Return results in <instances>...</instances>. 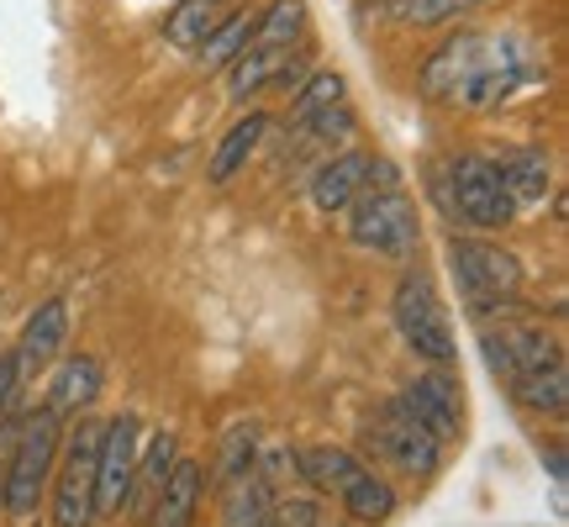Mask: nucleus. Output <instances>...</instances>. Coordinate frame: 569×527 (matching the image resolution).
I'll return each instance as SVG.
<instances>
[{
  "label": "nucleus",
  "mask_w": 569,
  "mask_h": 527,
  "mask_svg": "<svg viewBox=\"0 0 569 527\" xmlns=\"http://www.w3.org/2000/svg\"><path fill=\"white\" fill-rule=\"evenodd\" d=\"M59 444H63V417H53L48 406L17 411L11 454H6V480H0V511L17 527H32L42 517V496L53 486Z\"/></svg>",
  "instance_id": "obj_1"
},
{
  "label": "nucleus",
  "mask_w": 569,
  "mask_h": 527,
  "mask_svg": "<svg viewBox=\"0 0 569 527\" xmlns=\"http://www.w3.org/2000/svg\"><path fill=\"white\" fill-rule=\"evenodd\" d=\"M390 317H396V332L407 338V348L417 359H427L432 369H448L459 359V344H453V322H448V306L438 296V280L427 269H407L396 296H390Z\"/></svg>",
  "instance_id": "obj_2"
},
{
  "label": "nucleus",
  "mask_w": 569,
  "mask_h": 527,
  "mask_svg": "<svg viewBox=\"0 0 569 527\" xmlns=\"http://www.w3.org/2000/svg\"><path fill=\"white\" fill-rule=\"evenodd\" d=\"M448 259H453V275L465 285L469 311L486 322L490 311H511L517 296H522V259L501 243H486V238H453L448 243Z\"/></svg>",
  "instance_id": "obj_3"
},
{
  "label": "nucleus",
  "mask_w": 569,
  "mask_h": 527,
  "mask_svg": "<svg viewBox=\"0 0 569 527\" xmlns=\"http://www.w3.org/2000/svg\"><path fill=\"white\" fill-rule=\"evenodd\" d=\"M343 217H348L343 222L348 243L369 248V253H396V259H407L411 248L422 243V222H417V206H411L407 190H380V185H365Z\"/></svg>",
  "instance_id": "obj_4"
},
{
  "label": "nucleus",
  "mask_w": 569,
  "mask_h": 527,
  "mask_svg": "<svg viewBox=\"0 0 569 527\" xmlns=\"http://www.w3.org/2000/svg\"><path fill=\"white\" fill-rule=\"evenodd\" d=\"M96 459H101V422H74L59 444L53 465V523L59 527H96Z\"/></svg>",
  "instance_id": "obj_5"
},
{
  "label": "nucleus",
  "mask_w": 569,
  "mask_h": 527,
  "mask_svg": "<svg viewBox=\"0 0 569 527\" xmlns=\"http://www.w3.org/2000/svg\"><path fill=\"white\" fill-rule=\"evenodd\" d=\"M443 201H448V211H453V222L475 227V232H501V227L517 222L507 190H501L496 163L480 159V153H465V159L448 163Z\"/></svg>",
  "instance_id": "obj_6"
},
{
  "label": "nucleus",
  "mask_w": 569,
  "mask_h": 527,
  "mask_svg": "<svg viewBox=\"0 0 569 527\" xmlns=\"http://www.w3.org/2000/svg\"><path fill=\"white\" fill-rule=\"evenodd\" d=\"M365 444L375 448L390 469L411 475V480H427V475H438V465H443V444H438L401 401H386L375 417H369Z\"/></svg>",
  "instance_id": "obj_7"
},
{
  "label": "nucleus",
  "mask_w": 569,
  "mask_h": 527,
  "mask_svg": "<svg viewBox=\"0 0 569 527\" xmlns=\"http://www.w3.org/2000/svg\"><path fill=\"white\" fill-rule=\"evenodd\" d=\"M142 422L132 411H117L101 422V459H96V517H117L132 490V469H138Z\"/></svg>",
  "instance_id": "obj_8"
},
{
  "label": "nucleus",
  "mask_w": 569,
  "mask_h": 527,
  "mask_svg": "<svg viewBox=\"0 0 569 527\" xmlns=\"http://www.w3.org/2000/svg\"><path fill=\"white\" fill-rule=\"evenodd\" d=\"M486 42L490 32H448L432 53L422 59V69H417V90H422V101H453L459 106V96L469 90V80H475V69H480V59H486Z\"/></svg>",
  "instance_id": "obj_9"
},
{
  "label": "nucleus",
  "mask_w": 569,
  "mask_h": 527,
  "mask_svg": "<svg viewBox=\"0 0 569 527\" xmlns=\"http://www.w3.org/2000/svg\"><path fill=\"white\" fill-rule=\"evenodd\" d=\"M396 401L407 406L411 417L438 438V444H459L465 438V396H459V380L448 375V369H427V375H417Z\"/></svg>",
  "instance_id": "obj_10"
},
{
  "label": "nucleus",
  "mask_w": 569,
  "mask_h": 527,
  "mask_svg": "<svg viewBox=\"0 0 569 527\" xmlns=\"http://www.w3.org/2000/svg\"><path fill=\"white\" fill-rule=\"evenodd\" d=\"M522 80H528V48H522L517 38H490L486 59H480V69H475L469 90L459 96V106H465V111H496L507 96H517V84Z\"/></svg>",
  "instance_id": "obj_11"
},
{
  "label": "nucleus",
  "mask_w": 569,
  "mask_h": 527,
  "mask_svg": "<svg viewBox=\"0 0 569 527\" xmlns=\"http://www.w3.org/2000/svg\"><path fill=\"white\" fill-rule=\"evenodd\" d=\"M63 344H69V301H42L32 317H27V327H21V338H17V380L21 390L38 380L42 369H53V359L63 354Z\"/></svg>",
  "instance_id": "obj_12"
},
{
  "label": "nucleus",
  "mask_w": 569,
  "mask_h": 527,
  "mask_svg": "<svg viewBox=\"0 0 569 527\" xmlns=\"http://www.w3.org/2000/svg\"><path fill=\"white\" fill-rule=\"evenodd\" d=\"M369 163H375V153H365V148H348V153H332L327 163H317L311 169V206L322 211V217H343L348 206H353V196L369 185Z\"/></svg>",
  "instance_id": "obj_13"
},
{
  "label": "nucleus",
  "mask_w": 569,
  "mask_h": 527,
  "mask_svg": "<svg viewBox=\"0 0 569 527\" xmlns=\"http://www.w3.org/2000/svg\"><path fill=\"white\" fill-rule=\"evenodd\" d=\"M264 84H301V53L296 48H253L248 42L238 59L227 63V90H232V101H248V96H259Z\"/></svg>",
  "instance_id": "obj_14"
},
{
  "label": "nucleus",
  "mask_w": 569,
  "mask_h": 527,
  "mask_svg": "<svg viewBox=\"0 0 569 527\" xmlns=\"http://www.w3.org/2000/svg\"><path fill=\"white\" fill-rule=\"evenodd\" d=\"M206 501V465L201 459H174L163 475V490L148 507V527H196Z\"/></svg>",
  "instance_id": "obj_15"
},
{
  "label": "nucleus",
  "mask_w": 569,
  "mask_h": 527,
  "mask_svg": "<svg viewBox=\"0 0 569 527\" xmlns=\"http://www.w3.org/2000/svg\"><path fill=\"white\" fill-rule=\"evenodd\" d=\"M106 369L96 354H59L53 359V380H48V411L53 417H80L84 406L101 396Z\"/></svg>",
  "instance_id": "obj_16"
},
{
  "label": "nucleus",
  "mask_w": 569,
  "mask_h": 527,
  "mask_svg": "<svg viewBox=\"0 0 569 527\" xmlns=\"http://www.w3.org/2000/svg\"><path fill=\"white\" fill-rule=\"evenodd\" d=\"M365 459L353 454V448H338V444H311L296 454V475H301L306 486L317 490V496H343L359 475H365Z\"/></svg>",
  "instance_id": "obj_17"
},
{
  "label": "nucleus",
  "mask_w": 569,
  "mask_h": 527,
  "mask_svg": "<svg viewBox=\"0 0 569 527\" xmlns=\"http://www.w3.org/2000/svg\"><path fill=\"white\" fill-rule=\"evenodd\" d=\"M174 459H180V438H174L169 427H159V432L138 448V469H132V490H127L122 511H138L142 523H148V507H153V496L163 490V475H169Z\"/></svg>",
  "instance_id": "obj_18"
},
{
  "label": "nucleus",
  "mask_w": 569,
  "mask_h": 527,
  "mask_svg": "<svg viewBox=\"0 0 569 527\" xmlns=\"http://www.w3.org/2000/svg\"><path fill=\"white\" fill-rule=\"evenodd\" d=\"M496 163V175H501V190H507L511 211H532V206L549 196V159L538 153V148H511L501 153Z\"/></svg>",
  "instance_id": "obj_19"
},
{
  "label": "nucleus",
  "mask_w": 569,
  "mask_h": 527,
  "mask_svg": "<svg viewBox=\"0 0 569 527\" xmlns=\"http://www.w3.org/2000/svg\"><path fill=\"white\" fill-rule=\"evenodd\" d=\"M264 138H269V117H264V111H248V117H238V122L222 132L217 153H211V163H206V180L227 185L238 169H248V159L259 153V142H264Z\"/></svg>",
  "instance_id": "obj_20"
},
{
  "label": "nucleus",
  "mask_w": 569,
  "mask_h": 527,
  "mask_svg": "<svg viewBox=\"0 0 569 527\" xmlns=\"http://www.w3.org/2000/svg\"><path fill=\"white\" fill-rule=\"evenodd\" d=\"M217 6L211 0H174L169 6V17H163V42L169 48H180V53H196L206 38H211V27H217Z\"/></svg>",
  "instance_id": "obj_21"
},
{
  "label": "nucleus",
  "mask_w": 569,
  "mask_h": 527,
  "mask_svg": "<svg viewBox=\"0 0 569 527\" xmlns=\"http://www.w3.org/2000/svg\"><path fill=\"white\" fill-rule=\"evenodd\" d=\"M507 390L522 406H532V411H549V417H559V411L569 406V375H565V365L528 369V375H517Z\"/></svg>",
  "instance_id": "obj_22"
},
{
  "label": "nucleus",
  "mask_w": 569,
  "mask_h": 527,
  "mask_svg": "<svg viewBox=\"0 0 569 527\" xmlns=\"http://www.w3.org/2000/svg\"><path fill=\"white\" fill-rule=\"evenodd\" d=\"M227 496V523L222 527H269V511H274V490L248 469L243 480H232L222 490Z\"/></svg>",
  "instance_id": "obj_23"
},
{
  "label": "nucleus",
  "mask_w": 569,
  "mask_h": 527,
  "mask_svg": "<svg viewBox=\"0 0 569 527\" xmlns=\"http://www.w3.org/2000/svg\"><path fill=\"white\" fill-rule=\"evenodd\" d=\"M306 32V0H269L253 21V48H296Z\"/></svg>",
  "instance_id": "obj_24"
},
{
  "label": "nucleus",
  "mask_w": 569,
  "mask_h": 527,
  "mask_svg": "<svg viewBox=\"0 0 569 527\" xmlns=\"http://www.w3.org/2000/svg\"><path fill=\"white\" fill-rule=\"evenodd\" d=\"M338 501H343V511L353 517V523H386L390 511H396V486H390L386 475L365 469V475H359V480H353Z\"/></svg>",
  "instance_id": "obj_25"
},
{
  "label": "nucleus",
  "mask_w": 569,
  "mask_h": 527,
  "mask_svg": "<svg viewBox=\"0 0 569 527\" xmlns=\"http://www.w3.org/2000/svg\"><path fill=\"white\" fill-rule=\"evenodd\" d=\"M253 11H238V17H222L217 27H211V38L196 48V59L206 63V69H227V63L243 53L248 42H253Z\"/></svg>",
  "instance_id": "obj_26"
},
{
  "label": "nucleus",
  "mask_w": 569,
  "mask_h": 527,
  "mask_svg": "<svg viewBox=\"0 0 569 527\" xmlns=\"http://www.w3.org/2000/svg\"><path fill=\"white\" fill-rule=\"evenodd\" d=\"M343 90H348L343 74H332V69L311 74V80L296 84V101H290V117H284V122H290V127H306L311 117H322V111H332V106H343L348 101Z\"/></svg>",
  "instance_id": "obj_27"
},
{
  "label": "nucleus",
  "mask_w": 569,
  "mask_h": 527,
  "mask_svg": "<svg viewBox=\"0 0 569 527\" xmlns=\"http://www.w3.org/2000/svg\"><path fill=\"white\" fill-rule=\"evenodd\" d=\"M253 459H259V432L248 422H238L232 432L222 438V459H217V486H232V480H243L248 469H253Z\"/></svg>",
  "instance_id": "obj_28"
},
{
  "label": "nucleus",
  "mask_w": 569,
  "mask_h": 527,
  "mask_svg": "<svg viewBox=\"0 0 569 527\" xmlns=\"http://www.w3.org/2000/svg\"><path fill=\"white\" fill-rule=\"evenodd\" d=\"M486 0H396V17L407 27H448V21L480 11Z\"/></svg>",
  "instance_id": "obj_29"
},
{
  "label": "nucleus",
  "mask_w": 569,
  "mask_h": 527,
  "mask_svg": "<svg viewBox=\"0 0 569 527\" xmlns=\"http://www.w3.org/2000/svg\"><path fill=\"white\" fill-rule=\"evenodd\" d=\"M269 527H332V517L317 496H274Z\"/></svg>",
  "instance_id": "obj_30"
},
{
  "label": "nucleus",
  "mask_w": 569,
  "mask_h": 527,
  "mask_svg": "<svg viewBox=\"0 0 569 527\" xmlns=\"http://www.w3.org/2000/svg\"><path fill=\"white\" fill-rule=\"evenodd\" d=\"M11 427H17V417H6V422H0V480H6V454H11Z\"/></svg>",
  "instance_id": "obj_31"
},
{
  "label": "nucleus",
  "mask_w": 569,
  "mask_h": 527,
  "mask_svg": "<svg viewBox=\"0 0 569 527\" xmlns=\"http://www.w3.org/2000/svg\"><path fill=\"white\" fill-rule=\"evenodd\" d=\"M211 6H217V0H211Z\"/></svg>",
  "instance_id": "obj_32"
}]
</instances>
